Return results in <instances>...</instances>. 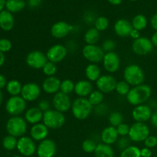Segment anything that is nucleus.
<instances>
[{
    "label": "nucleus",
    "mask_w": 157,
    "mask_h": 157,
    "mask_svg": "<svg viewBox=\"0 0 157 157\" xmlns=\"http://www.w3.org/2000/svg\"><path fill=\"white\" fill-rule=\"evenodd\" d=\"M6 131L9 135L15 137H21L27 132L28 123L20 116L11 117L6 122Z\"/></svg>",
    "instance_id": "4"
},
{
    "label": "nucleus",
    "mask_w": 157,
    "mask_h": 157,
    "mask_svg": "<svg viewBox=\"0 0 157 157\" xmlns=\"http://www.w3.org/2000/svg\"><path fill=\"white\" fill-rule=\"evenodd\" d=\"M117 81L116 78L110 75H101L99 79L96 81V86L98 90L102 92L104 94H110L116 90Z\"/></svg>",
    "instance_id": "15"
},
{
    "label": "nucleus",
    "mask_w": 157,
    "mask_h": 157,
    "mask_svg": "<svg viewBox=\"0 0 157 157\" xmlns=\"http://www.w3.org/2000/svg\"><path fill=\"white\" fill-rule=\"evenodd\" d=\"M130 1H131V2H135V1H137V0H130Z\"/></svg>",
    "instance_id": "61"
},
{
    "label": "nucleus",
    "mask_w": 157,
    "mask_h": 157,
    "mask_svg": "<svg viewBox=\"0 0 157 157\" xmlns=\"http://www.w3.org/2000/svg\"><path fill=\"white\" fill-rule=\"evenodd\" d=\"M95 157H114L115 153L113 147L103 143L98 144L94 151Z\"/></svg>",
    "instance_id": "28"
},
{
    "label": "nucleus",
    "mask_w": 157,
    "mask_h": 157,
    "mask_svg": "<svg viewBox=\"0 0 157 157\" xmlns=\"http://www.w3.org/2000/svg\"><path fill=\"white\" fill-rule=\"evenodd\" d=\"M154 46L152 44L150 38L147 37H142L134 40L132 44V50L136 55L139 56H145L150 54L153 50Z\"/></svg>",
    "instance_id": "13"
},
{
    "label": "nucleus",
    "mask_w": 157,
    "mask_h": 157,
    "mask_svg": "<svg viewBox=\"0 0 157 157\" xmlns=\"http://www.w3.org/2000/svg\"><path fill=\"white\" fill-rule=\"evenodd\" d=\"M15 25V19L10 12L3 10L0 12V28L5 32H9Z\"/></svg>",
    "instance_id": "26"
},
{
    "label": "nucleus",
    "mask_w": 157,
    "mask_h": 157,
    "mask_svg": "<svg viewBox=\"0 0 157 157\" xmlns=\"http://www.w3.org/2000/svg\"><path fill=\"white\" fill-rule=\"evenodd\" d=\"M133 26L131 22L125 18L118 19L115 22L113 26V30L115 34L121 38H127L130 37V32L133 30Z\"/></svg>",
    "instance_id": "22"
},
{
    "label": "nucleus",
    "mask_w": 157,
    "mask_h": 157,
    "mask_svg": "<svg viewBox=\"0 0 157 157\" xmlns=\"http://www.w3.org/2000/svg\"><path fill=\"white\" fill-rule=\"evenodd\" d=\"M17 144H18V140L16 137L11 135H8L6 137H4L2 140V147L5 150L8 151H12L15 150L17 147Z\"/></svg>",
    "instance_id": "34"
},
{
    "label": "nucleus",
    "mask_w": 157,
    "mask_h": 157,
    "mask_svg": "<svg viewBox=\"0 0 157 157\" xmlns=\"http://www.w3.org/2000/svg\"><path fill=\"white\" fill-rule=\"evenodd\" d=\"M5 61H6V56H5V54L2 53V52H0V67H2V66L5 64Z\"/></svg>",
    "instance_id": "57"
},
{
    "label": "nucleus",
    "mask_w": 157,
    "mask_h": 157,
    "mask_svg": "<svg viewBox=\"0 0 157 157\" xmlns=\"http://www.w3.org/2000/svg\"><path fill=\"white\" fill-rule=\"evenodd\" d=\"M49 129L42 122L32 125L30 129V137L35 142H41L47 139Z\"/></svg>",
    "instance_id": "21"
},
{
    "label": "nucleus",
    "mask_w": 157,
    "mask_h": 157,
    "mask_svg": "<svg viewBox=\"0 0 157 157\" xmlns=\"http://www.w3.org/2000/svg\"><path fill=\"white\" fill-rule=\"evenodd\" d=\"M15 157H21V156H15Z\"/></svg>",
    "instance_id": "63"
},
{
    "label": "nucleus",
    "mask_w": 157,
    "mask_h": 157,
    "mask_svg": "<svg viewBox=\"0 0 157 157\" xmlns=\"http://www.w3.org/2000/svg\"><path fill=\"white\" fill-rule=\"evenodd\" d=\"M87 99H88L89 102L91 104V105L94 107L104 102V94L98 90H93L92 93L88 96Z\"/></svg>",
    "instance_id": "33"
},
{
    "label": "nucleus",
    "mask_w": 157,
    "mask_h": 157,
    "mask_svg": "<svg viewBox=\"0 0 157 157\" xmlns=\"http://www.w3.org/2000/svg\"><path fill=\"white\" fill-rule=\"evenodd\" d=\"M75 84L71 79H64L61 81L60 91L65 94L69 95L72 92H75Z\"/></svg>",
    "instance_id": "37"
},
{
    "label": "nucleus",
    "mask_w": 157,
    "mask_h": 157,
    "mask_svg": "<svg viewBox=\"0 0 157 157\" xmlns=\"http://www.w3.org/2000/svg\"><path fill=\"white\" fill-rule=\"evenodd\" d=\"M100 39V32L94 27L90 28L84 35V40L86 44H96Z\"/></svg>",
    "instance_id": "29"
},
{
    "label": "nucleus",
    "mask_w": 157,
    "mask_h": 157,
    "mask_svg": "<svg viewBox=\"0 0 157 157\" xmlns=\"http://www.w3.org/2000/svg\"><path fill=\"white\" fill-rule=\"evenodd\" d=\"M61 83V81L57 77H47L43 81L41 88L44 93L48 94L55 95L60 92Z\"/></svg>",
    "instance_id": "20"
},
{
    "label": "nucleus",
    "mask_w": 157,
    "mask_h": 157,
    "mask_svg": "<svg viewBox=\"0 0 157 157\" xmlns=\"http://www.w3.org/2000/svg\"><path fill=\"white\" fill-rule=\"evenodd\" d=\"M48 61V60L46 56V54L38 50L29 52L25 58L27 65L31 68L35 69V70L42 69Z\"/></svg>",
    "instance_id": "10"
},
{
    "label": "nucleus",
    "mask_w": 157,
    "mask_h": 157,
    "mask_svg": "<svg viewBox=\"0 0 157 157\" xmlns=\"http://www.w3.org/2000/svg\"><path fill=\"white\" fill-rule=\"evenodd\" d=\"M66 117L63 113L56 110H48L43 115L42 123L49 130H58L64 125Z\"/></svg>",
    "instance_id": "5"
},
{
    "label": "nucleus",
    "mask_w": 157,
    "mask_h": 157,
    "mask_svg": "<svg viewBox=\"0 0 157 157\" xmlns=\"http://www.w3.org/2000/svg\"><path fill=\"white\" fill-rule=\"evenodd\" d=\"M97 143L92 139H86L83 141L81 144V148L82 150L86 153H94L95 150L97 148Z\"/></svg>",
    "instance_id": "39"
},
{
    "label": "nucleus",
    "mask_w": 157,
    "mask_h": 157,
    "mask_svg": "<svg viewBox=\"0 0 157 157\" xmlns=\"http://www.w3.org/2000/svg\"><path fill=\"white\" fill-rule=\"evenodd\" d=\"M50 107H51L50 102H49L48 101H47V100H41V101H39L38 105V108H39L43 113H44V112L50 110Z\"/></svg>",
    "instance_id": "48"
},
{
    "label": "nucleus",
    "mask_w": 157,
    "mask_h": 157,
    "mask_svg": "<svg viewBox=\"0 0 157 157\" xmlns=\"http://www.w3.org/2000/svg\"><path fill=\"white\" fill-rule=\"evenodd\" d=\"M115 47H116V42L113 39H106L101 45V48L105 53L113 52Z\"/></svg>",
    "instance_id": "44"
},
{
    "label": "nucleus",
    "mask_w": 157,
    "mask_h": 157,
    "mask_svg": "<svg viewBox=\"0 0 157 157\" xmlns=\"http://www.w3.org/2000/svg\"><path fill=\"white\" fill-rule=\"evenodd\" d=\"M119 137L116 127L110 125L105 127L101 133V140L102 141L103 144L111 146L116 144Z\"/></svg>",
    "instance_id": "23"
},
{
    "label": "nucleus",
    "mask_w": 157,
    "mask_h": 157,
    "mask_svg": "<svg viewBox=\"0 0 157 157\" xmlns=\"http://www.w3.org/2000/svg\"><path fill=\"white\" fill-rule=\"evenodd\" d=\"M156 138H157V136H156Z\"/></svg>",
    "instance_id": "64"
},
{
    "label": "nucleus",
    "mask_w": 157,
    "mask_h": 157,
    "mask_svg": "<svg viewBox=\"0 0 157 157\" xmlns=\"http://www.w3.org/2000/svg\"><path fill=\"white\" fill-rule=\"evenodd\" d=\"M152 96V89L147 84H140L130 89L128 94L126 96L127 101L131 105L136 106L145 104Z\"/></svg>",
    "instance_id": "1"
},
{
    "label": "nucleus",
    "mask_w": 157,
    "mask_h": 157,
    "mask_svg": "<svg viewBox=\"0 0 157 157\" xmlns=\"http://www.w3.org/2000/svg\"><path fill=\"white\" fill-rule=\"evenodd\" d=\"M150 25L155 32H157V13L154 14L150 18Z\"/></svg>",
    "instance_id": "52"
},
{
    "label": "nucleus",
    "mask_w": 157,
    "mask_h": 157,
    "mask_svg": "<svg viewBox=\"0 0 157 157\" xmlns=\"http://www.w3.org/2000/svg\"><path fill=\"white\" fill-rule=\"evenodd\" d=\"M2 101H3V94H2V92L1 90H0V105L2 104Z\"/></svg>",
    "instance_id": "60"
},
{
    "label": "nucleus",
    "mask_w": 157,
    "mask_h": 157,
    "mask_svg": "<svg viewBox=\"0 0 157 157\" xmlns=\"http://www.w3.org/2000/svg\"><path fill=\"white\" fill-rule=\"evenodd\" d=\"M130 85L125 81H121L117 82L116 87V92L121 96H127L130 90Z\"/></svg>",
    "instance_id": "41"
},
{
    "label": "nucleus",
    "mask_w": 157,
    "mask_h": 157,
    "mask_svg": "<svg viewBox=\"0 0 157 157\" xmlns=\"http://www.w3.org/2000/svg\"><path fill=\"white\" fill-rule=\"evenodd\" d=\"M108 121L110 123V126L112 127H117L120 125V124H123L124 121V116L121 113L118 111H113L111 112L110 114L108 115Z\"/></svg>",
    "instance_id": "35"
},
{
    "label": "nucleus",
    "mask_w": 157,
    "mask_h": 157,
    "mask_svg": "<svg viewBox=\"0 0 157 157\" xmlns=\"http://www.w3.org/2000/svg\"><path fill=\"white\" fill-rule=\"evenodd\" d=\"M12 41L7 38H0V52L2 53L9 52L12 49Z\"/></svg>",
    "instance_id": "45"
},
{
    "label": "nucleus",
    "mask_w": 157,
    "mask_h": 157,
    "mask_svg": "<svg viewBox=\"0 0 157 157\" xmlns=\"http://www.w3.org/2000/svg\"><path fill=\"white\" fill-rule=\"evenodd\" d=\"M116 128L120 137H121V136H128L130 128V127L128 124H125V123H123V124H120L118 127H117Z\"/></svg>",
    "instance_id": "46"
},
{
    "label": "nucleus",
    "mask_w": 157,
    "mask_h": 157,
    "mask_svg": "<svg viewBox=\"0 0 157 157\" xmlns=\"http://www.w3.org/2000/svg\"><path fill=\"white\" fill-rule=\"evenodd\" d=\"M105 52L102 48L97 44H86L82 49V55L90 64H97L103 61Z\"/></svg>",
    "instance_id": "7"
},
{
    "label": "nucleus",
    "mask_w": 157,
    "mask_h": 157,
    "mask_svg": "<svg viewBox=\"0 0 157 157\" xmlns=\"http://www.w3.org/2000/svg\"><path fill=\"white\" fill-rule=\"evenodd\" d=\"M153 155L151 149H149L147 147H144L140 149V156L141 157H151Z\"/></svg>",
    "instance_id": "50"
},
{
    "label": "nucleus",
    "mask_w": 157,
    "mask_h": 157,
    "mask_svg": "<svg viewBox=\"0 0 157 157\" xmlns=\"http://www.w3.org/2000/svg\"><path fill=\"white\" fill-rule=\"evenodd\" d=\"M6 0H0V12H2L4 8L6 7Z\"/></svg>",
    "instance_id": "59"
},
{
    "label": "nucleus",
    "mask_w": 157,
    "mask_h": 157,
    "mask_svg": "<svg viewBox=\"0 0 157 157\" xmlns=\"http://www.w3.org/2000/svg\"><path fill=\"white\" fill-rule=\"evenodd\" d=\"M150 135V130L146 123L136 122L130 126L128 137L133 142H144Z\"/></svg>",
    "instance_id": "6"
},
{
    "label": "nucleus",
    "mask_w": 157,
    "mask_h": 157,
    "mask_svg": "<svg viewBox=\"0 0 157 157\" xmlns=\"http://www.w3.org/2000/svg\"><path fill=\"white\" fill-rule=\"evenodd\" d=\"M7 80H6V78L2 75H0V90L4 87H6L7 85Z\"/></svg>",
    "instance_id": "54"
},
{
    "label": "nucleus",
    "mask_w": 157,
    "mask_h": 157,
    "mask_svg": "<svg viewBox=\"0 0 157 157\" xmlns=\"http://www.w3.org/2000/svg\"><path fill=\"white\" fill-rule=\"evenodd\" d=\"M71 113L74 117L78 121H84L88 118L94 110V107L87 98H78L72 102Z\"/></svg>",
    "instance_id": "2"
},
{
    "label": "nucleus",
    "mask_w": 157,
    "mask_h": 157,
    "mask_svg": "<svg viewBox=\"0 0 157 157\" xmlns=\"http://www.w3.org/2000/svg\"><path fill=\"white\" fill-rule=\"evenodd\" d=\"M131 24L133 29L141 32L147 28V25H148V21L145 15H142V14H138L136 16L133 17Z\"/></svg>",
    "instance_id": "31"
},
{
    "label": "nucleus",
    "mask_w": 157,
    "mask_h": 157,
    "mask_svg": "<svg viewBox=\"0 0 157 157\" xmlns=\"http://www.w3.org/2000/svg\"><path fill=\"white\" fill-rule=\"evenodd\" d=\"M84 74L87 78V80H88L90 82H96L100 77L101 76V71L99 66L97 64H89L86 67L84 70Z\"/></svg>",
    "instance_id": "27"
},
{
    "label": "nucleus",
    "mask_w": 157,
    "mask_h": 157,
    "mask_svg": "<svg viewBox=\"0 0 157 157\" xmlns=\"http://www.w3.org/2000/svg\"><path fill=\"white\" fill-rule=\"evenodd\" d=\"M17 150L24 157H30L36 153L37 145L34 140L30 136H23L18 140Z\"/></svg>",
    "instance_id": "9"
},
{
    "label": "nucleus",
    "mask_w": 157,
    "mask_h": 157,
    "mask_svg": "<svg viewBox=\"0 0 157 157\" xmlns=\"http://www.w3.org/2000/svg\"><path fill=\"white\" fill-rule=\"evenodd\" d=\"M52 105L55 110L64 113L71 110L72 101L69 95L60 91L54 95L52 98Z\"/></svg>",
    "instance_id": "14"
},
{
    "label": "nucleus",
    "mask_w": 157,
    "mask_h": 157,
    "mask_svg": "<svg viewBox=\"0 0 157 157\" xmlns=\"http://www.w3.org/2000/svg\"><path fill=\"white\" fill-rule=\"evenodd\" d=\"M150 121H151L152 125H153L155 128L157 129V111L153 112V114H152Z\"/></svg>",
    "instance_id": "55"
},
{
    "label": "nucleus",
    "mask_w": 157,
    "mask_h": 157,
    "mask_svg": "<svg viewBox=\"0 0 157 157\" xmlns=\"http://www.w3.org/2000/svg\"><path fill=\"white\" fill-rule=\"evenodd\" d=\"M124 79L130 86L135 87L144 84L145 74L138 64H129L124 71Z\"/></svg>",
    "instance_id": "3"
},
{
    "label": "nucleus",
    "mask_w": 157,
    "mask_h": 157,
    "mask_svg": "<svg viewBox=\"0 0 157 157\" xmlns=\"http://www.w3.org/2000/svg\"><path fill=\"white\" fill-rule=\"evenodd\" d=\"M25 0H6V8L11 13L21 12L25 7Z\"/></svg>",
    "instance_id": "30"
},
{
    "label": "nucleus",
    "mask_w": 157,
    "mask_h": 157,
    "mask_svg": "<svg viewBox=\"0 0 157 157\" xmlns=\"http://www.w3.org/2000/svg\"><path fill=\"white\" fill-rule=\"evenodd\" d=\"M43 115L44 113L38 107H32L25 110L24 118L28 124L35 125L42 121Z\"/></svg>",
    "instance_id": "25"
},
{
    "label": "nucleus",
    "mask_w": 157,
    "mask_h": 157,
    "mask_svg": "<svg viewBox=\"0 0 157 157\" xmlns=\"http://www.w3.org/2000/svg\"><path fill=\"white\" fill-rule=\"evenodd\" d=\"M109 27L108 18L104 16H99L96 18L94 21V28L97 30L101 32L107 30Z\"/></svg>",
    "instance_id": "38"
},
{
    "label": "nucleus",
    "mask_w": 157,
    "mask_h": 157,
    "mask_svg": "<svg viewBox=\"0 0 157 157\" xmlns=\"http://www.w3.org/2000/svg\"><path fill=\"white\" fill-rule=\"evenodd\" d=\"M41 70H42L44 75L47 77H53L56 75L57 71H58V67H57L56 64L48 61Z\"/></svg>",
    "instance_id": "40"
},
{
    "label": "nucleus",
    "mask_w": 157,
    "mask_h": 157,
    "mask_svg": "<svg viewBox=\"0 0 157 157\" xmlns=\"http://www.w3.org/2000/svg\"><path fill=\"white\" fill-rule=\"evenodd\" d=\"M102 62L104 69L108 73H115L121 67V58L114 52L105 53Z\"/></svg>",
    "instance_id": "18"
},
{
    "label": "nucleus",
    "mask_w": 157,
    "mask_h": 157,
    "mask_svg": "<svg viewBox=\"0 0 157 157\" xmlns=\"http://www.w3.org/2000/svg\"><path fill=\"white\" fill-rule=\"evenodd\" d=\"M152 114V108L147 104L136 106L132 110V117L136 122L146 123L147 121H150Z\"/></svg>",
    "instance_id": "19"
},
{
    "label": "nucleus",
    "mask_w": 157,
    "mask_h": 157,
    "mask_svg": "<svg viewBox=\"0 0 157 157\" xmlns=\"http://www.w3.org/2000/svg\"><path fill=\"white\" fill-rule=\"evenodd\" d=\"M75 29V26L67 23L66 21H60L52 25L51 28V35L57 39L65 38Z\"/></svg>",
    "instance_id": "17"
},
{
    "label": "nucleus",
    "mask_w": 157,
    "mask_h": 157,
    "mask_svg": "<svg viewBox=\"0 0 157 157\" xmlns=\"http://www.w3.org/2000/svg\"><path fill=\"white\" fill-rule=\"evenodd\" d=\"M110 4L113 5V6H118L122 2L123 0H107Z\"/></svg>",
    "instance_id": "58"
},
{
    "label": "nucleus",
    "mask_w": 157,
    "mask_h": 157,
    "mask_svg": "<svg viewBox=\"0 0 157 157\" xmlns=\"http://www.w3.org/2000/svg\"><path fill=\"white\" fill-rule=\"evenodd\" d=\"M84 21H86L88 24H90V23H94V21L96 20L97 18H95L94 14L92 12H86L85 15H84Z\"/></svg>",
    "instance_id": "49"
},
{
    "label": "nucleus",
    "mask_w": 157,
    "mask_h": 157,
    "mask_svg": "<svg viewBox=\"0 0 157 157\" xmlns=\"http://www.w3.org/2000/svg\"><path fill=\"white\" fill-rule=\"evenodd\" d=\"M130 140L128 136H121L117 141V147L118 150L123 151L130 146Z\"/></svg>",
    "instance_id": "43"
},
{
    "label": "nucleus",
    "mask_w": 157,
    "mask_h": 157,
    "mask_svg": "<svg viewBox=\"0 0 157 157\" xmlns=\"http://www.w3.org/2000/svg\"><path fill=\"white\" fill-rule=\"evenodd\" d=\"M27 104L21 96H12L7 100L6 103V110L9 114L19 116L25 112Z\"/></svg>",
    "instance_id": "8"
},
{
    "label": "nucleus",
    "mask_w": 157,
    "mask_h": 157,
    "mask_svg": "<svg viewBox=\"0 0 157 157\" xmlns=\"http://www.w3.org/2000/svg\"><path fill=\"white\" fill-rule=\"evenodd\" d=\"M130 37L131 38H133V40H136L138 39L139 38H140L141 35H140V32L138 30H136V29H133L130 32Z\"/></svg>",
    "instance_id": "53"
},
{
    "label": "nucleus",
    "mask_w": 157,
    "mask_h": 157,
    "mask_svg": "<svg viewBox=\"0 0 157 157\" xmlns=\"http://www.w3.org/2000/svg\"><path fill=\"white\" fill-rule=\"evenodd\" d=\"M145 147L149 149H153L157 146V138L156 136L150 135L144 142Z\"/></svg>",
    "instance_id": "47"
},
{
    "label": "nucleus",
    "mask_w": 157,
    "mask_h": 157,
    "mask_svg": "<svg viewBox=\"0 0 157 157\" xmlns=\"http://www.w3.org/2000/svg\"><path fill=\"white\" fill-rule=\"evenodd\" d=\"M155 111H157V107H156V109H155Z\"/></svg>",
    "instance_id": "62"
},
{
    "label": "nucleus",
    "mask_w": 157,
    "mask_h": 157,
    "mask_svg": "<svg viewBox=\"0 0 157 157\" xmlns=\"http://www.w3.org/2000/svg\"><path fill=\"white\" fill-rule=\"evenodd\" d=\"M28 6L32 9L38 7L42 2V0H28Z\"/></svg>",
    "instance_id": "51"
},
{
    "label": "nucleus",
    "mask_w": 157,
    "mask_h": 157,
    "mask_svg": "<svg viewBox=\"0 0 157 157\" xmlns=\"http://www.w3.org/2000/svg\"><path fill=\"white\" fill-rule=\"evenodd\" d=\"M93 86L88 80H81L75 83V93L78 98H88L93 91Z\"/></svg>",
    "instance_id": "24"
},
{
    "label": "nucleus",
    "mask_w": 157,
    "mask_h": 157,
    "mask_svg": "<svg viewBox=\"0 0 157 157\" xmlns=\"http://www.w3.org/2000/svg\"><path fill=\"white\" fill-rule=\"evenodd\" d=\"M120 157H141L140 149L135 146L130 145L127 149L121 151Z\"/></svg>",
    "instance_id": "36"
},
{
    "label": "nucleus",
    "mask_w": 157,
    "mask_h": 157,
    "mask_svg": "<svg viewBox=\"0 0 157 157\" xmlns=\"http://www.w3.org/2000/svg\"><path fill=\"white\" fill-rule=\"evenodd\" d=\"M94 112L95 115L98 117H104L108 113L109 111V107L107 104H99V105L96 106V107H94Z\"/></svg>",
    "instance_id": "42"
},
{
    "label": "nucleus",
    "mask_w": 157,
    "mask_h": 157,
    "mask_svg": "<svg viewBox=\"0 0 157 157\" xmlns=\"http://www.w3.org/2000/svg\"><path fill=\"white\" fill-rule=\"evenodd\" d=\"M6 87L8 94H9L11 97L19 96L21 94L22 85L17 80H11L7 83V85Z\"/></svg>",
    "instance_id": "32"
},
{
    "label": "nucleus",
    "mask_w": 157,
    "mask_h": 157,
    "mask_svg": "<svg viewBox=\"0 0 157 157\" xmlns=\"http://www.w3.org/2000/svg\"><path fill=\"white\" fill-rule=\"evenodd\" d=\"M57 146L52 139L44 140L37 146L36 154L38 157H54L56 154Z\"/></svg>",
    "instance_id": "16"
},
{
    "label": "nucleus",
    "mask_w": 157,
    "mask_h": 157,
    "mask_svg": "<svg viewBox=\"0 0 157 157\" xmlns=\"http://www.w3.org/2000/svg\"><path fill=\"white\" fill-rule=\"evenodd\" d=\"M68 50L67 47L61 44H55L49 48L46 52V56L49 61L58 64L65 59Z\"/></svg>",
    "instance_id": "12"
},
{
    "label": "nucleus",
    "mask_w": 157,
    "mask_h": 157,
    "mask_svg": "<svg viewBox=\"0 0 157 157\" xmlns=\"http://www.w3.org/2000/svg\"><path fill=\"white\" fill-rule=\"evenodd\" d=\"M41 94V88L37 83L29 82L22 85L20 96L26 102H33L38 99Z\"/></svg>",
    "instance_id": "11"
},
{
    "label": "nucleus",
    "mask_w": 157,
    "mask_h": 157,
    "mask_svg": "<svg viewBox=\"0 0 157 157\" xmlns=\"http://www.w3.org/2000/svg\"><path fill=\"white\" fill-rule=\"evenodd\" d=\"M150 40H151L153 45L154 46V47L157 48V32H155L152 35Z\"/></svg>",
    "instance_id": "56"
}]
</instances>
